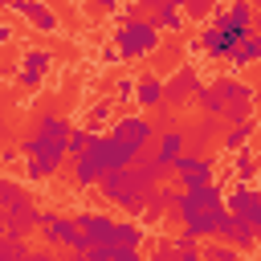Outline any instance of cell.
Wrapping results in <instances>:
<instances>
[{"mask_svg":"<svg viewBox=\"0 0 261 261\" xmlns=\"http://www.w3.org/2000/svg\"><path fill=\"white\" fill-rule=\"evenodd\" d=\"M163 175H167V171H159L151 159H135V163L122 167V171H106L102 184H98V192H102L114 208H122L130 220H139L143 208H147V200H151V192L159 188Z\"/></svg>","mask_w":261,"mask_h":261,"instance_id":"cell-1","label":"cell"},{"mask_svg":"<svg viewBox=\"0 0 261 261\" xmlns=\"http://www.w3.org/2000/svg\"><path fill=\"white\" fill-rule=\"evenodd\" d=\"M69 130H73V122H69V118H61V114L45 110V114H37L33 135H24V139H20V155H24V159L65 163V139H69Z\"/></svg>","mask_w":261,"mask_h":261,"instance_id":"cell-2","label":"cell"},{"mask_svg":"<svg viewBox=\"0 0 261 261\" xmlns=\"http://www.w3.org/2000/svg\"><path fill=\"white\" fill-rule=\"evenodd\" d=\"M159 41H163V33H155V24H151L147 16H143V20H122V24L114 29V49H118L122 61H135V57L155 53Z\"/></svg>","mask_w":261,"mask_h":261,"instance_id":"cell-3","label":"cell"},{"mask_svg":"<svg viewBox=\"0 0 261 261\" xmlns=\"http://www.w3.org/2000/svg\"><path fill=\"white\" fill-rule=\"evenodd\" d=\"M212 29H220L228 41H232V49L249 37V33H257V12H253V4H245V0H232V4H220V8H212V20H208Z\"/></svg>","mask_w":261,"mask_h":261,"instance_id":"cell-4","label":"cell"},{"mask_svg":"<svg viewBox=\"0 0 261 261\" xmlns=\"http://www.w3.org/2000/svg\"><path fill=\"white\" fill-rule=\"evenodd\" d=\"M216 86V94L224 98V114H220V122H228V126H241V122H249V110H253V86L249 82H232V77H220V82H212Z\"/></svg>","mask_w":261,"mask_h":261,"instance_id":"cell-5","label":"cell"},{"mask_svg":"<svg viewBox=\"0 0 261 261\" xmlns=\"http://www.w3.org/2000/svg\"><path fill=\"white\" fill-rule=\"evenodd\" d=\"M171 212H175L179 220H192V216H200V212H224V188H220V184H208V188H200V192H175Z\"/></svg>","mask_w":261,"mask_h":261,"instance_id":"cell-6","label":"cell"},{"mask_svg":"<svg viewBox=\"0 0 261 261\" xmlns=\"http://www.w3.org/2000/svg\"><path fill=\"white\" fill-rule=\"evenodd\" d=\"M106 139H114V143H126V147H139V151H147V147L155 143V122H151L147 114H122V118H114V122H110Z\"/></svg>","mask_w":261,"mask_h":261,"instance_id":"cell-7","label":"cell"},{"mask_svg":"<svg viewBox=\"0 0 261 261\" xmlns=\"http://www.w3.org/2000/svg\"><path fill=\"white\" fill-rule=\"evenodd\" d=\"M212 167H216L212 155H179L171 163V175L179 179V192H200V188L216 184L212 179Z\"/></svg>","mask_w":261,"mask_h":261,"instance_id":"cell-8","label":"cell"},{"mask_svg":"<svg viewBox=\"0 0 261 261\" xmlns=\"http://www.w3.org/2000/svg\"><path fill=\"white\" fill-rule=\"evenodd\" d=\"M37 232H41L45 249H73V241L82 237L73 216H57V212H45V208H41V228Z\"/></svg>","mask_w":261,"mask_h":261,"instance_id":"cell-9","label":"cell"},{"mask_svg":"<svg viewBox=\"0 0 261 261\" xmlns=\"http://www.w3.org/2000/svg\"><path fill=\"white\" fill-rule=\"evenodd\" d=\"M200 90H204L200 73H196L192 65H179V73H175L171 82H163V106H184V102H192Z\"/></svg>","mask_w":261,"mask_h":261,"instance_id":"cell-10","label":"cell"},{"mask_svg":"<svg viewBox=\"0 0 261 261\" xmlns=\"http://www.w3.org/2000/svg\"><path fill=\"white\" fill-rule=\"evenodd\" d=\"M0 216H4V237H16V241H24L33 228H41V208H33L29 196L20 204H12L8 212H0Z\"/></svg>","mask_w":261,"mask_h":261,"instance_id":"cell-11","label":"cell"},{"mask_svg":"<svg viewBox=\"0 0 261 261\" xmlns=\"http://www.w3.org/2000/svg\"><path fill=\"white\" fill-rule=\"evenodd\" d=\"M49 65H53V53H49V49H33V45H29V49L20 53V69H16L20 86H24V90H41V82H45Z\"/></svg>","mask_w":261,"mask_h":261,"instance_id":"cell-12","label":"cell"},{"mask_svg":"<svg viewBox=\"0 0 261 261\" xmlns=\"http://www.w3.org/2000/svg\"><path fill=\"white\" fill-rule=\"evenodd\" d=\"M216 241L232 245L237 253H249V249L257 245V232H253V224H249L245 216H232V212H224V216H220V228H216Z\"/></svg>","mask_w":261,"mask_h":261,"instance_id":"cell-13","label":"cell"},{"mask_svg":"<svg viewBox=\"0 0 261 261\" xmlns=\"http://www.w3.org/2000/svg\"><path fill=\"white\" fill-rule=\"evenodd\" d=\"M73 224L90 245H114V216L110 212H77Z\"/></svg>","mask_w":261,"mask_h":261,"instance_id":"cell-14","label":"cell"},{"mask_svg":"<svg viewBox=\"0 0 261 261\" xmlns=\"http://www.w3.org/2000/svg\"><path fill=\"white\" fill-rule=\"evenodd\" d=\"M8 12L24 16V20H29L33 29H41V33H57V29H61L57 12H53L49 4H41V0H12V4H8Z\"/></svg>","mask_w":261,"mask_h":261,"instance_id":"cell-15","label":"cell"},{"mask_svg":"<svg viewBox=\"0 0 261 261\" xmlns=\"http://www.w3.org/2000/svg\"><path fill=\"white\" fill-rule=\"evenodd\" d=\"M147 20L155 24V33H179L184 29V12H179V0H147Z\"/></svg>","mask_w":261,"mask_h":261,"instance_id":"cell-16","label":"cell"},{"mask_svg":"<svg viewBox=\"0 0 261 261\" xmlns=\"http://www.w3.org/2000/svg\"><path fill=\"white\" fill-rule=\"evenodd\" d=\"M179 155H188V130H163V139H159L155 151H151V163H155L159 171H171V163H175Z\"/></svg>","mask_w":261,"mask_h":261,"instance_id":"cell-17","label":"cell"},{"mask_svg":"<svg viewBox=\"0 0 261 261\" xmlns=\"http://www.w3.org/2000/svg\"><path fill=\"white\" fill-rule=\"evenodd\" d=\"M192 49H200V53H208V57H216V61L232 57V41H228L220 29H212V24H204V29L196 33V45H192Z\"/></svg>","mask_w":261,"mask_h":261,"instance_id":"cell-18","label":"cell"},{"mask_svg":"<svg viewBox=\"0 0 261 261\" xmlns=\"http://www.w3.org/2000/svg\"><path fill=\"white\" fill-rule=\"evenodd\" d=\"M69 171H73V184H77V188H98L102 175H106V167H102V159H98L94 151H86L82 159H73Z\"/></svg>","mask_w":261,"mask_h":261,"instance_id":"cell-19","label":"cell"},{"mask_svg":"<svg viewBox=\"0 0 261 261\" xmlns=\"http://www.w3.org/2000/svg\"><path fill=\"white\" fill-rule=\"evenodd\" d=\"M261 200H257V192H253V184H232V192H228V200H224V212H232V216H253V208H257Z\"/></svg>","mask_w":261,"mask_h":261,"instance_id":"cell-20","label":"cell"},{"mask_svg":"<svg viewBox=\"0 0 261 261\" xmlns=\"http://www.w3.org/2000/svg\"><path fill=\"white\" fill-rule=\"evenodd\" d=\"M171 204H175V188H163V184H159V188L151 192V200H147L143 216H139V220H143V228H147V224H159V220H163V212H171Z\"/></svg>","mask_w":261,"mask_h":261,"instance_id":"cell-21","label":"cell"},{"mask_svg":"<svg viewBox=\"0 0 261 261\" xmlns=\"http://www.w3.org/2000/svg\"><path fill=\"white\" fill-rule=\"evenodd\" d=\"M220 216L224 212H200V216H192V220H184V232L196 241V245H204V241H216V228H220Z\"/></svg>","mask_w":261,"mask_h":261,"instance_id":"cell-22","label":"cell"},{"mask_svg":"<svg viewBox=\"0 0 261 261\" xmlns=\"http://www.w3.org/2000/svg\"><path fill=\"white\" fill-rule=\"evenodd\" d=\"M135 102H139L143 110H155V106H163V77H155V73H143V77L135 82Z\"/></svg>","mask_w":261,"mask_h":261,"instance_id":"cell-23","label":"cell"},{"mask_svg":"<svg viewBox=\"0 0 261 261\" xmlns=\"http://www.w3.org/2000/svg\"><path fill=\"white\" fill-rule=\"evenodd\" d=\"M147 237H151V228H143L139 220H114V245H122V249H139Z\"/></svg>","mask_w":261,"mask_h":261,"instance_id":"cell-24","label":"cell"},{"mask_svg":"<svg viewBox=\"0 0 261 261\" xmlns=\"http://www.w3.org/2000/svg\"><path fill=\"white\" fill-rule=\"evenodd\" d=\"M253 61H261V29H257V33H249V37L232 49V57H228V65H232V69H245V65H253Z\"/></svg>","mask_w":261,"mask_h":261,"instance_id":"cell-25","label":"cell"},{"mask_svg":"<svg viewBox=\"0 0 261 261\" xmlns=\"http://www.w3.org/2000/svg\"><path fill=\"white\" fill-rule=\"evenodd\" d=\"M216 130H220V118H200V122L192 126V135H188V143H192L188 155H204V147L216 139Z\"/></svg>","mask_w":261,"mask_h":261,"instance_id":"cell-26","label":"cell"},{"mask_svg":"<svg viewBox=\"0 0 261 261\" xmlns=\"http://www.w3.org/2000/svg\"><path fill=\"white\" fill-rule=\"evenodd\" d=\"M253 130H257V122L228 126V130H224V139H220V147H224V151H245V147H249V139H253Z\"/></svg>","mask_w":261,"mask_h":261,"instance_id":"cell-27","label":"cell"},{"mask_svg":"<svg viewBox=\"0 0 261 261\" xmlns=\"http://www.w3.org/2000/svg\"><path fill=\"white\" fill-rule=\"evenodd\" d=\"M90 143H94V130L90 126H73L69 139H65V159H82L90 151Z\"/></svg>","mask_w":261,"mask_h":261,"instance_id":"cell-28","label":"cell"},{"mask_svg":"<svg viewBox=\"0 0 261 261\" xmlns=\"http://www.w3.org/2000/svg\"><path fill=\"white\" fill-rule=\"evenodd\" d=\"M232 175H237V184H257V159H253V151H237V159H232Z\"/></svg>","mask_w":261,"mask_h":261,"instance_id":"cell-29","label":"cell"},{"mask_svg":"<svg viewBox=\"0 0 261 261\" xmlns=\"http://www.w3.org/2000/svg\"><path fill=\"white\" fill-rule=\"evenodd\" d=\"M200 261H241V253L224 241H204L200 245Z\"/></svg>","mask_w":261,"mask_h":261,"instance_id":"cell-30","label":"cell"},{"mask_svg":"<svg viewBox=\"0 0 261 261\" xmlns=\"http://www.w3.org/2000/svg\"><path fill=\"white\" fill-rule=\"evenodd\" d=\"M110 114H114V102H110V98H102V102H94V106H90V114H86V126L98 135V126H106V122H110Z\"/></svg>","mask_w":261,"mask_h":261,"instance_id":"cell-31","label":"cell"},{"mask_svg":"<svg viewBox=\"0 0 261 261\" xmlns=\"http://www.w3.org/2000/svg\"><path fill=\"white\" fill-rule=\"evenodd\" d=\"M24 200V184H16V179H4L0 175V212H8L12 204H20Z\"/></svg>","mask_w":261,"mask_h":261,"instance_id":"cell-32","label":"cell"},{"mask_svg":"<svg viewBox=\"0 0 261 261\" xmlns=\"http://www.w3.org/2000/svg\"><path fill=\"white\" fill-rule=\"evenodd\" d=\"M57 167L61 163H49V159H24V175L29 179H49V175H57Z\"/></svg>","mask_w":261,"mask_h":261,"instance_id":"cell-33","label":"cell"},{"mask_svg":"<svg viewBox=\"0 0 261 261\" xmlns=\"http://www.w3.org/2000/svg\"><path fill=\"white\" fill-rule=\"evenodd\" d=\"M179 12H184L188 20H204V16H212V4H208V0H188Z\"/></svg>","mask_w":261,"mask_h":261,"instance_id":"cell-34","label":"cell"},{"mask_svg":"<svg viewBox=\"0 0 261 261\" xmlns=\"http://www.w3.org/2000/svg\"><path fill=\"white\" fill-rule=\"evenodd\" d=\"M147 261H175V241H171V237H159V241H155V253H151Z\"/></svg>","mask_w":261,"mask_h":261,"instance_id":"cell-35","label":"cell"},{"mask_svg":"<svg viewBox=\"0 0 261 261\" xmlns=\"http://www.w3.org/2000/svg\"><path fill=\"white\" fill-rule=\"evenodd\" d=\"M110 102H122V106H126V102H135V82H130V77H118V82H114V98H110Z\"/></svg>","mask_w":261,"mask_h":261,"instance_id":"cell-36","label":"cell"},{"mask_svg":"<svg viewBox=\"0 0 261 261\" xmlns=\"http://www.w3.org/2000/svg\"><path fill=\"white\" fill-rule=\"evenodd\" d=\"M106 261H147L139 249H122V245H110V257Z\"/></svg>","mask_w":261,"mask_h":261,"instance_id":"cell-37","label":"cell"},{"mask_svg":"<svg viewBox=\"0 0 261 261\" xmlns=\"http://www.w3.org/2000/svg\"><path fill=\"white\" fill-rule=\"evenodd\" d=\"M24 261H69V257H53L49 249H29V257Z\"/></svg>","mask_w":261,"mask_h":261,"instance_id":"cell-38","label":"cell"},{"mask_svg":"<svg viewBox=\"0 0 261 261\" xmlns=\"http://www.w3.org/2000/svg\"><path fill=\"white\" fill-rule=\"evenodd\" d=\"M249 224H253V232H257V241H261V204L253 208V216H249Z\"/></svg>","mask_w":261,"mask_h":261,"instance_id":"cell-39","label":"cell"},{"mask_svg":"<svg viewBox=\"0 0 261 261\" xmlns=\"http://www.w3.org/2000/svg\"><path fill=\"white\" fill-rule=\"evenodd\" d=\"M102 61H106V65H118L122 57H118V49H102Z\"/></svg>","mask_w":261,"mask_h":261,"instance_id":"cell-40","label":"cell"},{"mask_svg":"<svg viewBox=\"0 0 261 261\" xmlns=\"http://www.w3.org/2000/svg\"><path fill=\"white\" fill-rule=\"evenodd\" d=\"M12 33H16V29H12V24H4V20H0V45H8V41H12Z\"/></svg>","mask_w":261,"mask_h":261,"instance_id":"cell-41","label":"cell"},{"mask_svg":"<svg viewBox=\"0 0 261 261\" xmlns=\"http://www.w3.org/2000/svg\"><path fill=\"white\" fill-rule=\"evenodd\" d=\"M175 261H200V249H184V253H175Z\"/></svg>","mask_w":261,"mask_h":261,"instance_id":"cell-42","label":"cell"},{"mask_svg":"<svg viewBox=\"0 0 261 261\" xmlns=\"http://www.w3.org/2000/svg\"><path fill=\"white\" fill-rule=\"evenodd\" d=\"M253 192H257V200H261V175H257V184H253Z\"/></svg>","mask_w":261,"mask_h":261,"instance_id":"cell-43","label":"cell"},{"mask_svg":"<svg viewBox=\"0 0 261 261\" xmlns=\"http://www.w3.org/2000/svg\"><path fill=\"white\" fill-rule=\"evenodd\" d=\"M0 241H4V216H0Z\"/></svg>","mask_w":261,"mask_h":261,"instance_id":"cell-44","label":"cell"},{"mask_svg":"<svg viewBox=\"0 0 261 261\" xmlns=\"http://www.w3.org/2000/svg\"><path fill=\"white\" fill-rule=\"evenodd\" d=\"M257 171H261V159H257Z\"/></svg>","mask_w":261,"mask_h":261,"instance_id":"cell-45","label":"cell"},{"mask_svg":"<svg viewBox=\"0 0 261 261\" xmlns=\"http://www.w3.org/2000/svg\"><path fill=\"white\" fill-rule=\"evenodd\" d=\"M253 12H261V8H253Z\"/></svg>","mask_w":261,"mask_h":261,"instance_id":"cell-46","label":"cell"}]
</instances>
